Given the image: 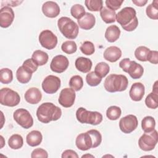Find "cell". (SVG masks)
Returning a JSON list of instances; mask_svg holds the SVG:
<instances>
[{
	"label": "cell",
	"mask_w": 158,
	"mask_h": 158,
	"mask_svg": "<svg viewBox=\"0 0 158 158\" xmlns=\"http://www.w3.org/2000/svg\"><path fill=\"white\" fill-rule=\"evenodd\" d=\"M23 139L19 134L12 135L8 140V145L12 149H19L23 146Z\"/></svg>",
	"instance_id": "28"
},
{
	"label": "cell",
	"mask_w": 158,
	"mask_h": 158,
	"mask_svg": "<svg viewBox=\"0 0 158 158\" xmlns=\"http://www.w3.org/2000/svg\"><path fill=\"white\" fill-rule=\"evenodd\" d=\"M57 26L60 31L65 38L73 40L77 37L78 25L69 17H60L57 21Z\"/></svg>",
	"instance_id": "4"
},
{
	"label": "cell",
	"mask_w": 158,
	"mask_h": 158,
	"mask_svg": "<svg viewBox=\"0 0 158 158\" xmlns=\"http://www.w3.org/2000/svg\"><path fill=\"white\" fill-rule=\"evenodd\" d=\"M119 67L123 71L128 73L133 79L140 78L144 72L143 67L139 64L129 58H125L119 62Z\"/></svg>",
	"instance_id": "6"
},
{
	"label": "cell",
	"mask_w": 158,
	"mask_h": 158,
	"mask_svg": "<svg viewBox=\"0 0 158 158\" xmlns=\"http://www.w3.org/2000/svg\"><path fill=\"white\" fill-rule=\"evenodd\" d=\"M120 35V28L115 25H112L107 28L105 32V38L107 41L114 43L119 38Z\"/></svg>",
	"instance_id": "24"
},
{
	"label": "cell",
	"mask_w": 158,
	"mask_h": 158,
	"mask_svg": "<svg viewBox=\"0 0 158 158\" xmlns=\"http://www.w3.org/2000/svg\"><path fill=\"white\" fill-rule=\"evenodd\" d=\"M43 139L41 133L38 130H33L30 131L26 137L27 143L31 147L38 146L41 144Z\"/></svg>",
	"instance_id": "23"
},
{
	"label": "cell",
	"mask_w": 158,
	"mask_h": 158,
	"mask_svg": "<svg viewBox=\"0 0 158 158\" xmlns=\"http://www.w3.org/2000/svg\"><path fill=\"white\" fill-rule=\"evenodd\" d=\"M128 80L123 75L110 74L106 77L104 83L105 89L110 93L125 91L128 86Z\"/></svg>",
	"instance_id": "3"
},
{
	"label": "cell",
	"mask_w": 158,
	"mask_h": 158,
	"mask_svg": "<svg viewBox=\"0 0 158 158\" xmlns=\"http://www.w3.org/2000/svg\"><path fill=\"white\" fill-rule=\"evenodd\" d=\"M69 61L63 55H57L53 57L50 64V69L52 72L60 73L64 72L69 67Z\"/></svg>",
	"instance_id": "14"
},
{
	"label": "cell",
	"mask_w": 158,
	"mask_h": 158,
	"mask_svg": "<svg viewBox=\"0 0 158 158\" xmlns=\"http://www.w3.org/2000/svg\"><path fill=\"white\" fill-rule=\"evenodd\" d=\"M75 144L77 147L81 151H87L93 146L92 139L87 131L80 133L77 136Z\"/></svg>",
	"instance_id": "16"
},
{
	"label": "cell",
	"mask_w": 158,
	"mask_h": 158,
	"mask_svg": "<svg viewBox=\"0 0 158 158\" xmlns=\"http://www.w3.org/2000/svg\"><path fill=\"white\" fill-rule=\"evenodd\" d=\"M62 115L61 109L52 102L41 104L36 110V116L40 122L48 123L51 121H56Z\"/></svg>",
	"instance_id": "2"
},
{
	"label": "cell",
	"mask_w": 158,
	"mask_h": 158,
	"mask_svg": "<svg viewBox=\"0 0 158 158\" xmlns=\"http://www.w3.org/2000/svg\"><path fill=\"white\" fill-rule=\"evenodd\" d=\"M20 101L18 93L9 88H3L0 90V102L3 106L14 107Z\"/></svg>",
	"instance_id": "7"
},
{
	"label": "cell",
	"mask_w": 158,
	"mask_h": 158,
	"mask_svg": "<svg viewBox=\"0 0 158 158\" xmlns=\"http://www.w3.org/2000/svg\"><path fill=\"white\" fill-rule=\"evenodd\" d=\"M145 92V88L143 84L140 82H136L133 83L129 91V95L130 98L134 101H141Z\"/></svg>",
	"instance_id": "18"
},
{
	"label": "cell",
	"mask_w": 158,
	"mask_h": 158,
	"mask_svg": "<svg viewBox=\"0 0 158 158\" xmlns=\"http://www.w3.org/2000/svg\"><path fill=\"white\" fill-rule=\"evenodd\" d=\"M148 60L153 64L158 63V52L157 51H151L149 52Z\"/></svg>",
	"instance_id": "46"
},
{
	"label": "cell",
	"mask_w": 158,
	"mask_h": 158,
	"mask_svg": "<svg viewBox=\"0 0 158 158\" xmlns=\"http://www.w3.org/2000/svg\"><path fill=\"white\" fill-rule=\"evenodd\" d=\"M156 121L151 116H146L141 121V127L145 133L153 131L155 128Z\"/></svg>",
	"instance_id": "29"
},
{
	"label": "cell",
	"mask_w": 158,
	"mask_h": 158,
	"mask_svg": "<svg viewBox=\"0 0 158 158\" xmlns=\"http://www.w3.org/2000/svg\"><path fill=\"white\" fill-rule=\"evenodd\" d=\"M85 9L81 4H75L70 9V14L73 17L78 20L85 14Z\"/></svg>",
	"instance_id": "38"
},
{
	"label": "cell",
	"mask_w": 158,
	"mask_h": 158,
	"mask_svg": "<svg viewBox=\"0 0 158 158\" xmlns=\"http://www.w3.org/2000/svg\"><path fill=\"white\" fill-rule=\"evenodd\" d=\"M39 41L42 47L51 50L54 49L57 44V36L49 30L42 31L39 35Z\"/></svg>",
	"instance_id": "10"
},
{
	"label": "cell",
	"mask_w": 158,
	"mask_h": 158,
	"mask_svg": "<svg viewBox=\"0 0 158 158\" xmlns=\"http://www.w3.org/2000/svg\"><path fill=\"white\" fill-rule=\"evenodd\" d=\"M110 67L109 65L104 62H99L96 64L94 67V73L100 78H102L105 77L109 72Z\"/></svg>",
	"instance_id": "30"
},
{
	"label": "cell",
	"mask_w": 158,
	"mask_h": 158,
	"mask_svg": "<svg viewBox=\"0 0 158 158\" xmlns=\"http://www.w3.org/2000/svg\"><path fill=\"white\" fill-rule=\"evenodd\" d=\"M102 78L98 77L94 72H89L86 76V81L88 85L91 86H96L101 82Z\"/></svg>",
	"instance_id": "41"
},
{
	"label": "cell",
	"mask_w": 158,
	"mask_h": 158,
	"mask_svg": "<svg viewBox=\"0 0 158 158\" xmlns=\"http://www.w3.org/2000/svg\"><path fill=\"white\" fill-rule=\"evenodd\" d=\"M23 1H5V4H7V6H11V7H15L19 6L20 3H22Z\"/></svg>",
	"instance_id": "48"
},
{
	"label": "cell",
	"mask_w": 158,
	"mask_h": 158,
	"mask_svg": "<svg viewBox=\"0 0 158 158\" xmlns=\"http://www.w3.org/2000/svg\"><path fill=\"white\" fill-rule=\"evenodd\" d=\"M13 80L12 71L8 68H3L0 71V81L3 84L10 83Z\"/></svg>",
	"instance_id": "35"
},
{
	"label": "cell",
	"mask_w": 158,
	"mask_h": 158,
	"mask_svg": "<svg viewBox=\"0 0 158 158\" xmlns=\"http://www.w3.org/2000/svg\"><path fill=\"white\" fill-rule=\"evenodd\" d=\"M75 96V91L72 88H65L61 90L58 102L64 107H70L74 104Z\"/></svg>",
	"instance_id": "13"
},
{
	"label": "cell",
	"mask_w": 158,
	"mask_h": 158,
	"mask_svg": "<svg viewBox=\"0 0 158 158\" xmlns=\"http://www.w3.org/2000/svg\"><path fill=\"white\" fill-rule=\"evenodd\" d=\"M77 120L81 123L97 125L102 121V115L97 111H89L84 107H79L76 111Z\"/></svg>",
	"instance_id": "5"
},
{
	"label": "cell",
	"mask_w": 158,
	"mask_h": 158,
	"mask_svg": "<svg viewBox=\"0 0 158 158\" xmlns=\"http://www.w3.org/2000/svg\"><path fill=\"white\" fill-rule=\"evenodd\" d=\"M22 66L31 73L36 72L38 67V65L32 60V59H28L25 60L23 62Z\"/></svg>",
	"instance_id": "43"
},
{
	"label": "cell",
	"mask_w": 158,
	"mask_h": 158,
	"mask_svg": "<svg viewBox=\"0 0 158 158\" xmlns=\"http://www.w3.org/2000/svg\"><path fill=\"white\" fill-rule=\"evenodd\" d=\"M69 86L74 91H80L83 86V78L80 75H74L72 77L69 81Z\"/></svg>",
	"instance_id": "37"
},
{
	"label": "cell",
	"mask_w": 158,
	"mask_h": 158,
	"mask_svg": "<svg viewBox=\"0 0 158 158\" xmlns=\"http://www.w3.org/2000/svg\"><path fill=\"white\" fill-rule=\"evenodd\" d=\"M24 98L27 102L31 104H36L41 100L42 94L39 89L32 87L27 90Z\"/></svg>",
	"instance_id": "19"
},
{
	"label": "cell",
	"mask_w": 158,
	"mask_h": 158,
	"mask_svg": "<svg viewBox=\"0 0 158 158\" xmlns=\"http://www.w3.org/2000/svg\"><path fill=\"white\" fill-rule=\"evenodd\" d=\"M32 76V73L25 69L22 65L18 68L16 72V77L20 83L25 84L30 81Z\"/></svg>",
	"instance_id": "27"
},
{
	"label": "cell",
	"mask_w": 158,
	"mask_h": 158,
	"mask_svg": "<svg viewBox=\"0 0 158 158\" xmlns=\"http://www.w3.org/2000/svg\"><path fill=\"white\" fill-rule=\"evenodd\" d=\"M31 158L36 157H43V158H48V154L46 151L42 148H36L34 149L31 154Z\"/></svg>",
	"instance_id": "45"
},
{
	"label": "cell",
	"mask_w": 158,
	"mask_h": 158,
	"mask_svg": "<svg viewBox=\"0 0 158 158\" xmlns=\"http://www.w3.org/2000/svg\"><path fill=\"white\" fill-rule=\"evenodd\" d=\"M148 17L153 20L158 19V1L155 0L148 6L146 10Z\"/></svg>",
	"instance_id": "31"
},
{
	"label": "cell",
	"mask_w": 158,
	"mask_h": 158,
	"mask_svg": "<svg viewBox=\"0 0 158 158\" xmlns=\"http://www.w3.org/2000/svg\"><path fill=\"white\" fill-rule=\"evenodd\" d=\"M157 131L154 129L148 133H144L138 140L139 148L144 151H150L154 149L157 143Z\"/></svg>",
	"instance_id": "8"
},
{
	"label": "cell",
	"mask_w": 158,
	"mask_h": 158,
	"mask_svg": "<svg viewBox=\"0 0 158 158\" xmlns=\"http://www.w3.org/2000/svg\"><path fill=\"white\" fill-rule=\"evenodd\" d=\"M150 49L146 46H141L138 47L135 51V57L142 62L148 61V57Z\"/></svg>",
	"instance_id": "32"
},
{
	"label": "cell",
	"mask_w": 158,
	"mask_h": 158,
	"mask_svg": "<svg viewBox=\"0 0 158 158\" xmlns=\"http://www.w3.org/2000/svg\"><path fill=\"white\" fill-rule=\"evenodd\" d=\"M79 27L85 30L91 29L95 25L96 19L93 14L86 12L85 14L80 19L77 20Z\"/></svg>",
	"instance_id": "21"
},
{
	"label": "cell",
	"mask_w": 158,
	"mask_h": 158,
	"mask_svg": "<svg viewBox=\"0 0 158 158\" xmlns=\"http://www.w3.org/2000/svg\"><path fill=\"white\" fill-rule=\"evenodd\" d=\"M116 20L123 29L127 31H133L138 25L136 10L131 7H126L120 10L116 14Z\"/></svg>",
	"instance_id": "1"
},
{
	"label": "cell",
	"mask_w": 158,
	"mask_h": 158,
	"mask_svg": "<svg viewBox=\"0 0 158 158\" xmlns=\"http://www.w3.org/2000/svg\"><path fill=\"white\" fill-rule=\"evenodd\" d=\"M60 87V80L54 75L47 76L42 83L43 91L48 94H54L56 93Z\"/></svg>",
	"instance_id": "12"
},
{
	"label": "cell",
	"mask_w": 158,
	"mask_h": 158,
	"mask_svg": "<svg viewBox=\"0 0 158 158\" xmlns=\"http://www.w3.org/2000/svg\"><path fill=\"white\" fill-rule=\"evenodd\" d=\"M138 122L137 117L132 114L126 115L119 121V128L120 130L126 134L133 131L138 127Z\"/></svg>",
	"instance_id": "11"
},
{
	"label": "cell",
	"mask_w": 158,
	"mask_h": 158,
	"mask_svg": "<svg viewBox=\"0 0 158 158\" xmlns=\"http://www.w3.org/2000/svg\"><path fill=\"white\" fill-rule=\"evenodd\" d=\"M123 2V0H106L105 1L106 7L114 11L118 9Z\"/></svg>",
	"instance_id": "44"
},
{
	"label": "cell",
	"mask_w": 158,
	"mask_h": 158,
	"mask_svg": "<svg viewBox=\"0 0 158 158\" xmlns=\"http://www.w3.org/2000/svg\"><path fill=\"white\" fill-rule=\"evenodd\" d=\"M15 121L25 129H28L33 125V119L30 112L25 109H17L13 114Z\"/></svg>",
	"instance_id": "9"
},
{
	"label": "cell",
	"mask_w": 158,
	"mask_h": 158,
	"mask_svg": "<svg viewBox=\"0 0 158 158\" xmlns=\"http://www.w3.org/2000/svg\"><path fill=\"white\" fill-rule=\"evenodd\" d=\"M62 158H67V157H72V158H78V156L77 152L71 149H67L64 151L62 154Z\"/></svg>",
	"instance_id": "47"
},
{
	"label": "cell",
	"mask_w": 158,
	"mask_h": 158,
	"mask_svg": "<svg viewBox=\"0 0 158 158\" xmlns=\"http://www.w3.org/2000/svg\"><path fill=\"white\" fill-rule=\"evenodd\" d=\"M48 54L41 50H36L33 52L31 59L38 65L42 66L45 65L48 61Z\"/></svg>",
	"instance_id": "25"
},
{
	"label": "cell",
	"mask_w": 158,
	"mask_h": 158,
	"mask_svg": "<svg viewBox=\"0 0 158 158\" xmlns=\"http://www.w3.org/2000/svg\"><path fill=\"white\" fill-rule=\"evenodd\" d=\"M42 12L45 16L49 18H54L59 15L60 7L54 1H46L42 6Z\"/></svg>",
	"instance_id": "17"
},
{
	"label": "cell",
	"mask_w": 158,
	"mask_h": 158,
	"mask_svg": "<svg viewBox=\"0 0 158 158\" xmlns=\"http://www.w3.org/2000/svg\"><path fill=\"white\" fill-rule=\"evenodd\" d=\"M132 2L137 6L142 7V6H144L148 2V1L147 0H132Z\"/></svg>",
	"instance_id": "49"
},
{
	"label": "cell",
	"mask_w": 158,
	"mask_h": 158,
	"mask_svg": "<svg viewBox=\"0 0 158 158\" xmlns=\"http://www.w3.org/2000/svg\"><path fill=\"white\" fill-rule=\"evenodd\" d=\"M80 49L81 50L83 54L87 56L93 54L95 51L93 43L89 41H84L80 47Z\"/></svg>",
	"instance_id": "42"
},
{
	"label": "cell",
	"mask_w": 158,
	"mask_h": 158,
	"mask_svg": "<svg viewBox=\"0 0 158 158\" xmlns=\"http://www.w3.org/2000/svg\"><path fill=\"white\" fill-rule=\"evenodd\" d=\"M100 15L102 20L106 23H111L116 20L115 11L111 10L107 7H103L100 10Z\"/></svg>",
	"instance_id": "26"
},
{
	"label": "cell",
	"mask_w": 158,
	"mask_h": 158,
	"mask_svg": "<svg viewBox=\"0 0 158 158\" xmlns=\"http://www.w3.org/2000/svg\"><path fill=\"white\" fill-rule=\"evenodd\" d=\"M152 92L154 93H158V89H157V81H156L153 86V88H152Z\"/></svg>",
	"instance_id": "50"
},
{
	"label": "cell",
	"mask_w": 158,
	"mask_h": 158,
	"mask_svg": "<svg viewBox=\"0 0 158 158\" xmlns=\"http://www.w3.org/2000/svg\"><path fill=\"white\" fill-rule=\"evenodd\" d=\"M14 19V12L9 6L2 7L0 10V26L2 28L9 27Z\"/></svg>",
	"instance_id": "15"
},
{
	"label": "cell",
	"mask_w": 158,
	"mask_h": 158,
	"mask_svg": "<svg viewBox=\"0 0 158 158\" xmlns=\"http://www.w3.org/2000/svg\"><path fill=\"white\" fill-rule=\"evenodd\" d=\"M122 111L119 107L112 106L109 107L106 110V116L110 120H116L121 115Z\"/></svg>",
	"instance_id": "36"
},
{
	"label": "cell",
	"mask_w": 158,
	"mask_h": 158,
	"mask_svg": "<svg viewBox=\"0 0 158 158\" xmlns=\"http://www.w3.org/2000/svg\"><path fill=\"white\" fill-rule=\"evenodd\" d=\"M104 58L110 62H115L117 61L122 56L121 49L115 46H110L104 51Z\"/></svg>",
	"instance_id": "20"
},
{
	"label": "cell",
	"mask_w": 158,
	"mask_h": 158,
	"mask_svg": "<svg viewBox=\"0 0 158 158\" xmlns=\"http://www.w3.org/2000/svg\"><path fill=\"white\" fill-rule=\"evenodd\" d=\"M61 49L62 51L65 53L71 54L77 51V46L74 41L68 40L62 43L61 46Z\"/></svg>",
	"instance_id": "39"
},
{
	"label": "cell",
	"mask_w": 158,
	"mask_h": 158,
	"mask_svg": "<svg viewBox=\"0 0 158 158\" xmlns=\"http://www.w3.org/2000/svg\"><path fill=\"white\" fill-rule=\"evenodd\" d=\"M94 157V156H92V155H89V154L83 155V156H82V157Z\"/></svg>",
	"instance_id": "51"
},
{
	"label": "cell",
	"mask_w": 158,
	"mask_h": 158,
	"mask_svg": "<svg viewBox=\"0 0 158 158\" xmlns=\"http://www.w3.org/2000/svg\"><path fill=\"white\" fill-rule=\"evenodd\" d=\"M85 4L87 9L91 11H100L103 7L102 0H86Z\"/></svg>",
	"instance_id": "34"
},
{
	"label": "cell",
	"mask_w": 158,
	"mask_h": 158,
	"mask_svg": "<svg viewBox=\"0 0 158 158\" xmlns=\"http://www.w3.org/2000/svg\"><path fill=\"white\" fill-rule=\"evenodd\" d=\"M145 104L148 108L155 109L158 107V93L152 92L145 99Z\"/></svg>",
	"instance_id": "33"
},
{
	"label": "cell",
	"mask_w": 158,
	"mask_h": 158,
	"mask_svg": "<svg viewBox=\"0 0 158 158\" xmlns=\"http://www.w3.org/2000/svg\"><path fill=\"white\" fill-rule=\"evenodd\" d=\"M87 132L89 133L92 139V143H93L92 148H95L99 146L102 141V136L100 132L97 130H94V129L88 130Z\"/></svg>",
	"instance_id": "40"
},
{
	"label": "cell",
	"mask_w": 158,
	"mask_h": 158,
	"mask_svg": "<svg viewBox=\"0 0 158 158\" xmlns=\"http://www.w3.org/2000/svg\"><path fill=\"white\" fill-rule=\"evenodd\" d=\"M92 61L86 57H78L75 62L76 69L83 73L89 72L92 67Z\"/></svg>",
	"instance_id": "22"
}]
</instances>
